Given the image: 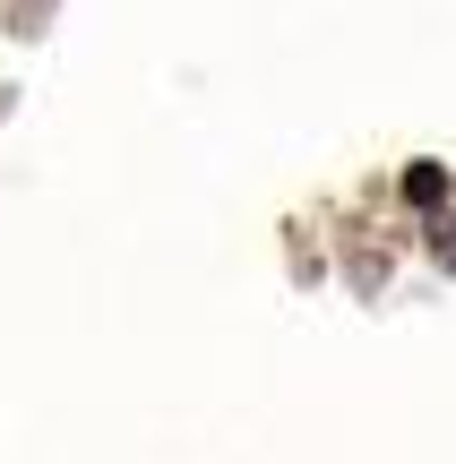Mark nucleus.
I'll list each match as a JSON object with an SVG mask.
<instances>
[{"label": "nucleus", "mask_w": 456, "mask_h": 464, "mask_svg": "<svg viewBox=\"0 0 456 464\" xmlns=\"http://www.w3.org/2000/svg\"><path fill=\"white\" fill-rule=\"evenodd\" d=\"M440 189H448V172H440V164H413V172H405V198H413V207H431Z\"/></svg>", "instance_id": "1"}]
</instances>
